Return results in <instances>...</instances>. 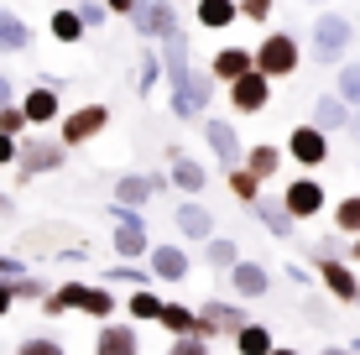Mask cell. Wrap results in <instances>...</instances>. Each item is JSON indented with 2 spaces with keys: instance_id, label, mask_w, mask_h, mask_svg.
I'll return each instance as SVG.
<instances>
[{
  "instance_id": "cell-1",
  "label": "cell",
  "mask_w": 360,
  "mask_h": 355,
  "mask_svg": "<svg viewBox=\"0 0 360 355\" xmlns=\"http://www.w3.org/2000/svg\"><path fill=\"white\" fill-rule=\"evenodd\" d=\"M350 42H355V21L345 16V11H319L314 32H308V58H314L319 68H340L345 53H350Z\"/></svg>"
},
{
  "instance_id": "cell-2",
  "label": "cell",
  "mask_w": 360,
  "mask_h": 355,
  "mask_svg": "<svg viewBox=\"0 0 360 355\" xmlns=\"http://www.w3.org/2000/svg\"><path fill=\"white\" fill-rule=\"evenodd\" d=\"M11 167H16L21 183H32L42 173H63L68 167V146L58 136H47V131H27V136H16V162Z\"/></svg>"
},
{
  "instance_id": "cell-3",
  "label": "cell",
  "mask_w": 360,
  "mask_h": 355,
  "mask_svg": "<svg viewBox=\"0 0 360 355\" xmlns=\"http://www.w3.org/2000/svg\"><path fill=\"white\" fill-rule=\"evenodd\" d=\"M297 63H303V53H297V37H292V32H266L262 42L251 47V68L266 73L271 84H277V79H292Z\"/></svg>"
},
{
  "instance_id": "cell-4",
  "label": "cell",
  "mask_w": 360,
  "mask_h": 355,
  "mask_svg": "<svg viewBox=\"0 0 360 355\" xmlns=\"http://www.w3.org/2000/svg\"><path fill=\"white\" fill-rule=\"evenodd\" d=\"M209 100H214V79H209V68H204V73L188 68V79H178V84L167 89L172 120H204V115H209Z\"/></svg>"
},
{
  "instance_id": "cell-5",
  "label": "cell",
  "mask_w": 360,
  "mask_h": 355,
  "mask_svg": "<svg viewBox=\"0 0 360 355\" xmlns=\"http://www.w3.org/2000/svg\"><path fill=\"white\" fill-rule=\"evenodd\" d=\"M53 298L63 303V314H94V319H115V309H120L110 283H63Z\"/></svg>"
},
{
  "instance_id": "cell-6",
  "label": "cell",
  "mask_w": 360,
  "mask_h": 355,
  "mask_svg": "<svg viewBox=\"0 0 360 355\" xmlns=\"http://www.w3.org/2000/svg\"><path fill=\"white\" fill-rule=\"evenodd\" d=\"M126 21H131V32H136V37H146V42H162V37L183 32V21H178V0H136Z\"/></svg>"
},
{
  "instance_id": "cell-7",
  "label": "cell",
  "mask_w": 360,
  "mask_h": 355,
  "mask_svg": "<svg viewBox=\"0 0 360 355\" xmlns=\"http://www.w3.org/2000/svg\"><path fill=\"white\" fill-rule=\"evenodd\" d=\"M105 214L115 219V240H110L115 256H126V262L146 256V246H152V240H146V214H141V209H126V204H110Z\"/></svg>"
},
{
  "instance_id": "cell-8",
  "label": "cell",
  "mask_w": 360,
  "mask_h": 355,
  "mask_svg": "<svg viewBox=\"0 0 360 355\" xmlns=\"http://www.w3.org/2000/svg\"><path fill=\"white\" fill-rule=\"evenodd\" d=\"M277 199H282V209L292 214V225H297V219H314V214L329 209V193H324V183H319V178H292L288 188L277 193Z\"/></svg>"
},
{
  "instance_id": "cell-9",
  "label": "cell",
  "mask_w": 360,
  "mask_h": 355,
  "mask_svg": "<svg viewBox=\"0 0 360 355\" xmlns=\"http://www.w3.org/2000/svg\"><path fill=\"white\" fill-rule=\"evenodd\" d=\"M105 126H110V105H79V110L63 115V136H58V141L73 152V146H89Z\"/></svg>"
},
{
  "instance_id": "cell-10",
  "label": "cell",
  "mask_w": 360,
  "mask_h": 355,
  "mask_svg": "<svg viewBox=\"0 0 360 355\" xmlns=\"http://www.w3.org/2000/svg\"><path fill=\"white\" fill-rule=\"evenodd\" d=\"M240 324H251V319H245V309H240V303H214V298H209L204 309L193 314V335H198V340H219V335H235Z\"/></svg>"
},
{
  "instance_id": "cell-11",
  "label": "cell",
  "mask_w": 360,
  "mask_h": 355,
  "mask_svg": "<svg viewBox=\"0 0 360 355\" xmlns=\"http://www.w3.org/2000/svg\"><path fill=\"white\" fill-rule=\"evenodd\" d=\"M225 94H230L235 115H262V110L271 105V79L251 68V73H240V79H230V84H225Z\"/></svg>"
},
{
  "instance_id": "cell-12",
  "label": "cell",
  "mask_w": 360,
  "mask_h": 355,
  "mask_svg": "<svg viewBox=\"0 0 360 355\" xmlns=\"http://www.w3.org/2000/svg\"><path fill=\"white\" fill-rule=\"evenodd\" d=\"M282 152H288L297 167H324L334 146H329V136H324L319 126H292V131H288V146H282Z\"/></svg>"
},
{
  "instance_id": "cell-13",
  "label": "cell",
  "mask_w": 360,
  "mask_h": 355,
  "mask_svg": "<svg viewBox=\"0 0 360 355\" xmlns=\"http://www.w3.org/2000/svg\"><path fill=\"white\" fill-rule=\"evenodd\" d=\"M204 141H209V152H214V162L219 167H240V131L230 126V120H214V115H204Z\"/></svg>"
},
{
  "instance_id": "cell-14",
  "label": "cell",
  "mask_w": 360,
  "mask_h": 355,
  "mask_svg": "<svg viewBox=\"0 0 360 355\" xmlns=\"http://www.w3.org/2000/svg\"><path fill=\"white\" fill-rule=\"evenodd\" d=\"M167 178L162 173H120L115 178V204H126V209H141L152 193H162Z\"/></svg>"
},
{
  "instance_id": "cell-15",
  "label": "cell",
  "mask_w": 360,
  "mask_h": 355,
  "mask_svg": "<svg viewBox=\"0 0 360 355\" xmlns=\"http://www.w3.org/2000/svg\"><path fill=\"white\" fill-rule=\"evenodd\" d=\"M167 162H172V188H178V193L198 199V193L209 188V167H204V162H193V157L183 152V146H172V152H167Z\"/></svg>"
},
{
  "instance_id": "cell-16",
  "label": "cell",
  "mask_w": 360,
  "mask_h": 355,
  "mask_svg": "<svg viewBox=\"0 0 360 355\" xmlns=\"http://www.w3.org/2000/svg\"><path fill=\"white\" fill-rule=\"evenodd\" d=\"M251 214L256 219H262V230H266V235H277V240H292V214L288 209H282V199H277V193H256V199H251Z\"/></svg>"
},
{
  "instance_id": "cell-17",
  "label": "cell",
  "mask_w": 360,
  "mask_h": 355,
  "mask_svg": "<svg viewBox=\"0 0 360 355\" xmlns=\"http://www.w3.org/2000/svg\"><path fill=\"white\" fill-rule=\"evenodd\" d=\"M172 225H178V235H188V240H209L214 235V209H204L198 199H183L178 209H172Z\"/></svg>"
},
{
  "instance_id": "cell-18",
  "label": "cell",
  "mask_w": 360,
  "mask_h": 355,
  "mask_svg": "<svg viewBox=\"0 0 360 355\" xmlns=\"http://www.w3.org/2000/svg\"><path fill=\"white\" fill-rule=\"evenodd\" d=\"M314 266H319V277H324V288L334 292V298H340V303H355L360 283H355V272L340 262V256H314Z\"/></svg>"
},
{
  "instance_id": "cell-19",
  "label": "cell",
  "mask_w": 360,
  "mask_h": 355,
  "mask_svg": "<svg viewBox=\"0 0 360 355\" xmlns=\"http://www.w3.org/2000/svg\"><path fill=\"white\" fill-rule=\"evenodd\" d=\"M21 115H27V126L32 131H47L58 115H63V105H58V89H27V100H21Z\"/></svg>"
},
{
  "instance_id": "cell-20",
  "label": "cell",
  "mask_w": 360,
  "mask_h": 355,
  "mask_svg": "<svg viewBox=\"0 0 360 355\" xmlns=\"http://www.w3.org/2000/svg\"><path fill=\"white\" fill-rule=\"evenodd\" d=\"M94 355H141V340H136V324H120V319H105L94 340Z\"/></svg>"
},
{
  "instance_id": "cell-21",
  "label": "cell",
  "mask_w": 360,
  "mask_h": 355,
  "mask_svg": "<svg viewBox=\"0 0 360 355\" xmlns=\"http://www.w3.org/2000/svg\"><path fill=\"white\" fill-rule=\"evenodd\" d=\"M146 256H152V277H162V283H183V277H188V251L183 246H146Z\"/></svg>"
},
{
  "instance_id": "cell-22",
  "label": "cell",
  "mask_w": 360,
  "mask_h": 355,
  "mask_svg": "<svg viewBox=\"0 0 360 355\" xmlns=\"http://www.w3.org/2000/svg\"><path fill=\"white\" fill-rule=\"evenodd\" d=\"M230 288H235V298H266V288H271V277H266V266L262 262H235L230 266Z\"/></svg>"
},
{
  "instance_id": "cell-23",
  "label": "cell",
  "mask_w": 360,
  "mask_h": 355,
  "mask_svg": "<svg viewBox=\"0 0 360 355\" xmlns=\"http://www.w3.org/2000/svg\"><path fill=\"white\" fill-rule=\"evenodd\" d=\"M0 53H32V27L11 6H0Z\"/></svg>"
},
{
  "instance_id": "cell-24",
  "label": "cell",
  "mask_w": 360,
  "mask_h": 355,
  "mask_svg": "<svg viewBox=\"0 0 360 355\" xmlns=\"http://www.w3.org/2000/svg\"><path fill=\"white\" fill-rule=\"evenodd\" d=\"M350 115H355L350 105H340L334 94H319V100H314V120H308V126H319L324 136H334V131H350Z\"/></svg>"
},
{
  "instance_id": "cell-25",
  "label": "cell",
  "mask_w": 360,
  "mask_h": 355,
  "mask_svg": "<svg viewBox=\"0 0 360 355\" xmlns=\"http://www.w3.org/2000/svg\"><path fill=\"white\" fill-rule=\"evenodd\" d=\"M240 73H251V47H219L214 63H209V79L230 84V79H240Z\"/></svg>"
},
{
  "instance_id": "cell-26",
  "label": "cell",
  "mask_w": 360,
  "mask_h": 355,
  "mask_svg": "<svg viewBox=\"0 0 360 355\" xmlns=\"http://www.w3.org/2000/svg\"><path fill=\"white\" fill-rule=\"evenodd\" d=\"M240 167H245V173H256V183L277 178V167H282V146H271V141H256L251 152H240Z\"/></svg>"
},
{
  "instance_id": "cell-27",
  "label": "cell",
  "mask_w": 360,
  "mask_h": 355,
  "mask_svg": "<svg viewBox=\"0 0 360 355\" xmlns=\"http://www.w3.org/2000/svg\"><path fill=\"white\" fill-rule=\"evenodd\" d=\"M47 32H53V42H63V47H79L84 37H89V32H84V21H79V11H73V6H58L53 16H47Z\"/></svg>"
},
{
  "instance_id": "cell-28",
  "label": "cell",
  "mask_w": 360,
  "mask_h": 355,
  "mask_svg": "<svg viewBox=\"0 0 360 355\" xmlns=\"http://www.w3.org/2000/svg\"><path fill=\"white\" fill-rule=\"evenodd\" d=\"M193 21H198L204 32H225V27H235L240 16H235V0H198V6H193Z\"/></svg>"
},
{
  "instance_id": "cell-29",
  "label": "cell",
  "mask_w": 360,
  "mask_h": 355,
  "mask_svg": "<svg viewBox=\"0 0 360 355\" xmlns=\"http://www.w3.org/2000/svg\"><path fill=\"white\" fill-rule=\"evenodd\" d=\"M334 100L340 105H350V110H360V63H340V73H334Z\"/></svg>"
},
{
  "instance_id": "cell-30",
  "label": "cell",
  "mask_w": 360,
  "mask_h": 355,
  "mask_svg": "<svg viewBox=\"0 0 360 355\" xmlns=\"http://www.w3.org/2000/svg\"><path fill=\"white\" fill-rule=\"evenodd\" d=\"M271 345H277V340H271L266 324H240V329H235V350H240V355H266Z\"/></svg>"
},
{
  "instance_id": "cell-31",
  "label": "cell",
  "mask_w": 360,
  "mask_h": 355,
  "mask_svg": "<svg viewBox=\"0 0 360 355\" xmlns=\"http://www.w3.org/2000/svg\"><path fill=\"white\" fill-rule=\"evenodd\" d=\"M204 262L214 266V272H230V266L240 262V246H235L230 235H209L204 240Z\"/></svg>"
},
{
  "instance_id": "cell-32",
  "label": "cell",
  "mask_w": 360,
  "mask_h": 355,
  "mask_svg": "<svg viewBox=\"0 0 360 355\" xmlns=\"http://www.w3.org/2000/svg\"><path fill=\"white\" fill-rule=\"evenodd\" d=\"M157 324H162L172 340H178V335H193V309H183V303H167V298H162V309H157Z\"/></svg>"
},
{
  "instance_id": "cell-33",
  "label": "cell",
  "mask_w": 360,
  "mask_h": 355,
  "mask_svg": "<svg viewBox=\"0 0 360 355\" xmlns=\"http://www.w3.org/2000/svg\"><path fill=\"white\" fill-rule=\"evenodd\" d=\"M157 84H162V63H157L152 47H141V53H136V94H152Z\"/></svg>"
},
{
  "instance_id": "cell-34",
  "label": "cell",
  "mask_w": 360,
  "mask_h": 355,
  "mask_svg": "<svg viewBox=\"0 0 360 355\" xmlns=\"http://www.w3.org/2000/svg\"><path fill=\"white\" fill-rule=\"evenodd\" d=\"M126 309H131V324H157V309H162V298H157L152 288H136L131 298H126Z\"/></svg>"
},
{
  "instance_id": "cell-35",
  "label": "cell",
  "mask_w": 360,
  "mask_h": 355,
  "mask_svg": "<svg viewBox=\"0 0 360 355\" xmlns=\"http://www.w3.org/2000/svg\"><path fill=\"white\" fill-rule=\"evenodd\" d=\"M334 230H340V235H360V193H345V199L334 204Z\"/></svg>"
},
{
  "instance_id": "cell-36",
  "label": "cell",
  "mask_w": 360,
  "mask_h": 355,
  "mask_svg": "<svg viewBox=\"0 0 360 355\" xmlns=\"http://www.w3.org/2000/svg\"><path fill=\"white\" fill-rule=\"evenodd\" d=\"M105 283H120V288H152V272H141V266H131V262H120V266H110L105 272Z\"/></svg>"
},
{
  "instance_id": "cell-37",
  "label": "cell",
  "mask_w": 360,
  "mask_h": 355,
  "mask_svg": "<svg viewBox=\"0 0 360 355\" xmlns=\"http://www.w3.org/2000/svg\"><path fill=\"white\" fill-rule=\"evenodd\" d=\"M225 173H230V193H235L240 204H251L256 193H262V183H256V173H245V167H225Z\"/></svg>"
},
{
  "instance_id": "cell-38",
  "label": "cell",
  "mask_w": 360,
  "mask_h": 355,
  "mask_svg": "<svg viewBox=\"0 0 360 355\" xmlns=\"http://www.w3.org/2000/svg\"><path fill=\"white\" fill-rule=\"evenodd\" d=\"M16 355H68L63 350V340H53V335H32V340H21Z\"/></svg>"
},
{
  "instance_id": "cell-39",
  "label": "cell",
  "mask_w": 360,
  "mask_h": 355,
  "mask_svg": "<svg viewBox=\"0 0 360 355\" xmlns=\"http://www.w3.org/2000/svg\"><path fill=\"white\" fill-rule=\"evenodd\" d=\"M73 11H79V21H84V32H99V27H105V21H110V11H105V0H79V6H73Z\"/></svg>"
},
{
  "instance_id": "cell-40",
  "label": "cell",
  "mask_w": 360,
  "mask_h": 355,
  "mask_svg": "<svg viewBox=\"0 0 360 355\" xmlns=\"http://www.w3.org/2000/svg\"><path fill=\"white\" fill-rule=\"evenodd\" d=\"M0 131H6V136H27V131H32L16 100H11V105H0Z\"/></svg>"
},
{
  "instance_id": "cell-41",
  "label": "cell",
  "mask_w": 360,
  "mask_h": 355,
  "mask_svg": "<svg viewBox=\"0 0 360 355\" xmlns=\"http://www.w3.org/2000/svg\"><path fill=\"white\" fill-rule=\"evenodd\" d=\"M235 16L240 21H271V0H235Z\"/></svg>"
},
{
  "instance_id": "cell-42",
  "label": "cell",
  "mask_w": 360,
  "mask_h": 355,
  "mask_svg": "<svg viewBox=\"0 0 360 355\" xmlns=\"http://www.w3.org/2000/svg\"><path fill=\"white\" fill-rule=\"evenodd\" d=\"M167 355H209V340H198V335H178L167 345Z\"/></svg>"
},
{
  "instance_id": "cell-43",
  "label": "cell",
  "mask_w": 360,
  "mask_h": 355,
  "mask_svg": "<svg viewBox=\"0 0 360 355\" xmlns=\"http://www.w3.org/2000/svg\"><path fill=\"white\" fill-rule=\"evenodd\" d=\"M288 283H292V288H308V283H314V272H308V266H297V262H288Z\"/></svg>"
},
{
  "instance_id": "cell-44",
  "label": "cell",
  "mask_w": 360,
  "mask_h": 355,
  "mask_svg": "<svg viewBox=\"0 0 360 355\" xmlns=\"http://www.w3.org/2000/svg\"><path fill=\"white\" fill-rule=\"evenodd\" d=\"M11 162H16V136L0 131V167H11Z\"/></svg>"
},
{
  "instance_id": "cell-45",
  "label": "cell",
  "mask_w": 360,
  "mask_h": 355,
  "mask_svg": "<svg viewBox=\"0 0 360 355\" xmlns=\"http://www.w3.org/2000/svg\"><path fill=\"white\" fill-rule=\"evenodd\" d=\"M11 309H16V298H11V283H6V277H0V319H6Z\"/></svg>"
},
{
  "instance_id": "cell-46",
  "label": "cell",
  "mask_w": 360,
  "mask_h": 355,
  "mask_svg": "<svg viewBox=\"0 0 360 355\" xmlns=\"http://www.w3.org/2000/svg\"><path fill=\"white\" fill-rule=\"evenodd\" d=\"M131 6H136V0H105L110 16H131Z\"/></svg>"
},
{
  "instance_id": "cell-47",
  "label": "cell",
  "mask_w": 360,
  "mask_h": 355,
  "mask_svg": "<svg viewBox=\"0 0 360 355\" xmlns=\"http://www.w3.org/2000/svg\"><path fill=\"white\" fill-rule=\"evenodd\" d=\"M16 214V199H11V193H0V219H11Z\"/></svg>"
},
{
  "instance_id": "cell-48",
  "label": "cell",
  "mask_w": 360,
  "mask_h": 355,
  "mask_svg": "<svg viewBox=\"0 0 360 355\" xmlns=\"http://www.w3.org/2000/svg\"><path fill=\"white\" fill-rule=\"evenodd\" d=\"M11 89H16V84H11L6 73H0V105H11Z\"/></svg>"
},
{
  "instance_id": "cell-49",
  "label": "cell",
  "mask_w": 360,
  "mask_h": 355,
  "mask_svg": "<svg viewBox=\"0 0 360 355\" xmlns=\"http://www.w3.org/2000/svg\"><path fill=\"white\" fill-rule=\"evenodd\" d=\"M266 355H303V350H288V345H271Z\"/></svg>"
},
{
  "instance_id": "cell-50",
  "label": "cell",
  "mask_w": 360,
  "mask_h": 355,
  "mask_svg": "<svg viewBox=\"0 0 360 355\" xmlns=\"http://www.w3.org/2000/svg\"><path fill=\"white\" fill-rule=\"evenodd\" d=\"M350 136L360 141V110H355V115H350Z\"/></svg>"
},
{
  "instance_id": "cell-51",
  "label": "cell",
  "mask_w": 360,
  "mask_h": 355,
  "mask_svg": "<svg viewBox=\"0 0 360 355\" xmlns=\"http://www.w3.org/2000/svg\"><path fill=\"white\" fill-rule=\"evenodd\" d=\"M319 355H355V350H340V345H329V350H319Z\"/></svg>"
},
{
  "instance_id": "cell-52",
  "label": "cell",
  "mask_w": 360,
  "mask_h": 355,
  "mask_svg": "<svg viewBox=\"0 0 360 355\" xmlns=\"http://www.w3.org/2000/svg\"><path fill=\"white\" fill-rule=\"evenodd\" d=\"M355 262H360V235H355Z\"/></svg>"
},
{
  "instance_id": "cell-53",
  "label": "cell",
  "mask_w": 360,
  "mask_h": 355,
  "mask_svg": "<svg viewBox=\"0 0 360 355\" xmlns=\"http://www.w3.org/2000/svg\"><path fill=\"white\" fill-rule=\"evenodd\" d=\"M308 6H329V0H308Z\"/></svg>"
},
{
  "instance_id": "cell-54",
  "label": "cell",
  "mask_w": 360,
  "mask_h": 355,
  "mask_svg": "<svg viewBox=\"0 0 360 355\" xmlns=\"http://www.w3.org/2000/svg\"><path fill=\"white\" fill-rule=\"evenodd\" d=\"M350 350H355V355H360V340H355V345H350Z\"/></svg>"
},
{
  "instance_id": "cell-55",
  "label": "cell",
  "mask_w": 360,
  "mask_h": 355,
  "mask_svg": "<svg viewBox=\"0 0 360 355\" xmlns=\"http://www.w3.org/2000/svg\"><path fill=\"white\" fill-rule=\"evenodd\" d=\"M355 309H360V292H355Z\"/></svg>"
}]
</instances>
